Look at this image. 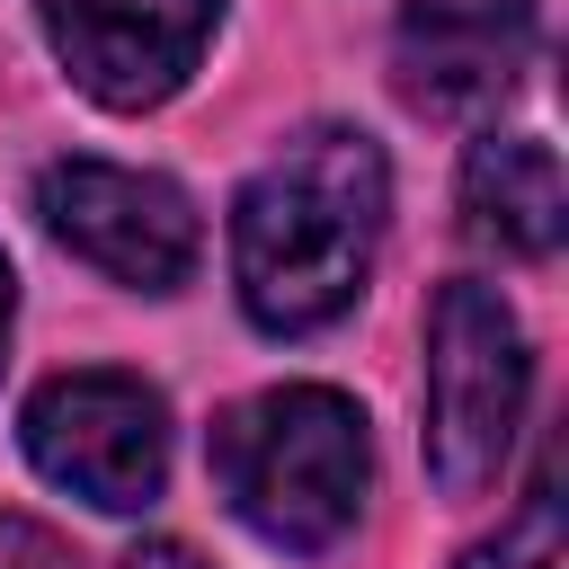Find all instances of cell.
Listing matches in <instances>:
<instances>
[{
	"mask_svg": "<svg viewBox=\"0 0 569 569\" xmlns=\"http://www.w3.org/2000/svg\"><path fill=\"white\" fill-rule=\"evenodd\" d=\"M0 569H80V560H71V542H62L53 525H36V516H0Z\"/></svg>",
	"mask_w": 569,
	"mask_h": 569,
	"instance_id": "cell-10",
	"label": "cell"
},
{
	"mask_svg": "<svg viewBox=\"0 0 569 569\" xmlns=\"http://www.w3.org/2000/svg\"><path fill=\"white\" fill-rule=\"evenodd\" d=\"M36 213L80 267H98L107 284H133V293H178L204 258V222H196L187 187H169L160 169L53 160L36 178Z\"/></svg>",
	"mask_w": 569,
	"mask_h": 569,
	"instance_id": "cell-5",
	"label": "cell"
},
{
	"mask_svg": "<svg viewBox=\"0 0 569 569\" xmlns=\"http://www.w3.org/2000/svg\"><path fill=\"white\" fill-rule=\"evenodd\" d=\"M533 356L498 284L453 276L427 311V471L445 498H480L507 471V445L525 427Z\"/></svg>",
	"mask_w": 569,
	"mask_h": 569,
	"instance_id": "cell-3",
	"label": "cell"
},
{
	"mask_svg": "<svg viewBox=\"0 0 569 569\" xmlns=\"http://www.w3.org/2000/svg\"><path fill=\"white\" fill-rule=\"evenodd\" d=\"M391 213L382 142L356 124L293 133L231 204V284L267 338H311L356 311Z\"/></svg>",
	"mask_w": 569,
	"mask_h": 569,
	"instance_id": "cell-1",
	"label": "cell"
},
{
	"mask_svg": "<svg viewBox=\"0 0 569 569\" xmlns=\"http://www.w3.org/2000/svg\"><path fill=\"white\" fill-rule=\"evenodd\" d=\"M27 462L89 498L98 516H142L160 489H169V400L142 382V373H116V365H89V373H53L27 418Z\"/></svg>",
	"mask_w": 569,
	"mask_h": 569,
	"instance_id": "cell-4",
	"label": "cell"
},
{
	"mask_svg": "<svg viewBox=\"0 0 569 569\" xmlns=\"http://www.w3.org/2000/svg\"><path fill=\"white\" fill-rule=\"evenodd\" d=\"M462 222L498 258H551L569 231V178L533 133H480L462 151Z\"/></svg>",
	"mask_w": 569,
	"mask_h": 569,
	"instance_id": "cell-8",
	"label": "cell"
},
{
	"mask_svg": "<svg viewBox=\"0 0 569 569\" xmlns=\"http://www.w3.org/2000/svg\"><path fill=\"white\" fill-rule=\"evenodd\" d=\"M36 27L80 98L142 116L187 89L222 27V0H36Z\"/></svg>",
	"mask_w": 569,
	"mask_h": 569,
	"instance_id": "cell-6",
	"label": "cell"
},
{
	"mask_svg": "<svg viewBox=\"0 0 569 569\" xmlns=\"http://www.w3.org/2000/svg\"><path fill=\"white\" fill-rule=\"evenodd\" d=\"M533 62V0H409L391 27L400 98L427 116H489Z\"/></svg>",
	"mask_w": 569,
	"mask_h": 569,
	"instance_id": "cell-7",
	"label": "cell"
},
{
	"mask_svg": "<svg viewBox=\"0 0 569 569\" xmlns=\"http://www.w3.org/2000/svg\"><path fill=\"white\" fill-rule=\"evenodd\" d=\"M453 569H569V542H560V507H551V480L525 498V516H516L498 542H471Z\"/></svg>",
	"mask_w": 569,
	"mask_h": 569,
	"instance_id": "cell-9",
	"label": "cell"
},
{
	"mask_svg": "<svg viewBox=\"0 0 569 569\" xmlns=\"http://www.w3.org/2000/svg\"><path fill=\"white\" fill-rule=\"evenodd\" d=\"M9 320H18V276H9V258H0V365H9Z\"/></svg>",
	"mask_w": 569,
	"mask_h": 569,
	"instance_id": "cell-12",
	"label": "cell"
},
{
	"mask_svg": "<svg viewBox=\"0 0 569 569\" xmlns=\"http://www.w3.org/2000/svg\"><path fill=\"white\" fill-rule=\"evenodd\" d=\"M204 462H213L222 507L276 551L347 542V525L365 516V489H373L365 409L329 382H276V391L231 400L204 436Z\"/></svg>",
	"mask_w": 569,
	"mask_h": 569,
	"instance_id": "cell-2",
	"label": "cell"
},
{
	"mask_svg": "<svg viewBox=\"0 0 569 569\" xmlns=\"http://www.w3.org/2000/svg\"><path fill=\"white\" fill-rule=\"evenodd\" d=\"M124 569H204V560H196L187 542H133V551H124Z\"/></svg>",
	"mask_w": 569,
	"mask_h": 569,
	"instance_id": "cell-11",
	"label": "cell"
}]
</instances>
